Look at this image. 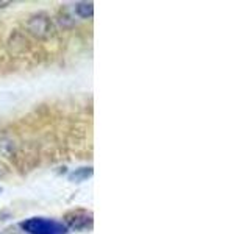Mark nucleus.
<instances>
[{"label":"nucleus","instance_id":"423d86ee","mask_svg":"<svg viewBox=\"0 0 250 234\" xmlns=\"http://www.w3.org/2000/svg\"><path fill=\"white\" fill-rule=\"evenodd\" d=\"M11 2H0V8H3V6H6V5H10Z\"/></svg>","mask_w":250,"mask_h":234},{"label":"nucleus","instance_id":"39448f33","mask_svg":"<svg viewBox=\"0 0 250 234\" xmlns=\"http://www.w3.org/2000/svg\"><path fill=\"white\" fill-rule=\"evenodd\" d=\"M94 174L92 167H80V169H75L72 174L69 175V179L70 181H75V183H82L84 179L91 178Z\"/></svg>","mask_w":250,"mask_h":234},{"label":"nucleus","instance_id":"0eeeda50","mask_svg":"<svg viewBox=\"0 0 250 234\" xmlns=\"http://www.w3.org/2000/svg\"><path fill=\"white\" fill-rule=\"evenodd\" d=\"M0 192H2V187H0Z\"/></svg>","mask_w":250,"mask_h":234},{"label":"nucleus","instance_id":"f257e3e1","mask_svg":"<svg viewBox=\"0 0 250 234\" xmlns=\"http://www.w3.org/2000/svg\"><path fill=\"white\" fill-rule=\"evenodd\" d=\"M21 228L27 234H67L69 228L58 220L45 217H31L21 222Z\"/></svg>","mask_w":250,"mask_h":234},{"label":"nucleus","instance_id":"7ed1b4c3","mask_svg":"<svg viewBox=\"0 0 250 234\" xmlns=\"http://www.w3.org/2000/svg\"><path fill=\"white\" fill-rule=\"evenodd\" d=\"M27 30L31 35L36 38H47L52 31V25H50V19L47 18L45 14H38L33 16L28 22H27Z\"/></svg>","mask_w":250,"mask_h":234},{"label":"nucleus","instance_id":"f03ea898","mask_svg":"<svg viewBox=\"0 0 250 234\" xmlns=\"http://www.w3.org/2000/svg\"><path fill=\"white\" fill-rule=\"evenodd\" d=\"M92 223H94V218L89 211L77 209L66 215L64 225L67 228L75 230V231H89V230H92Z\"/></svg>","mask_w":250,"mask_h":234},{"label":"nucleus","instance_id":"20e7f679","mask_svg":"<svg viewBox=\"0 0 250 234\" xmlns=\"http://www.w3.org/2000/svg\"><path fill=\"white\" fill-rule=\"evenodd\" d=\"M75 13L82 19H91L94 14V3L92 2H78L75 3Z\"/></svg>","mask_w":250,"mask_h":234}]
</instances>
